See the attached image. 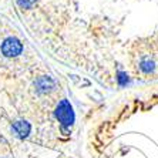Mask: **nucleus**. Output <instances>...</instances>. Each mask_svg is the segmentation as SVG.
I'll list each match as a JSON object with an SVG mask.
<instances>
[{"label": "nucleus", "instance_id": "20e7f679", "mask_svg": "<svg viewBox=\"0 0 158 158\" xmlns=\"http://www.w3.org/2000/svg\"><path fill=\"white\" fill-rule=\"evenodd\" d=\"M37 87H39L40 91H47V90H52L54 87V81L50 77H41L37 81Z\"/></svg>", "mask_w": 158, "mask_h": 158}, {"label": "nucleus", "instance_id": "39448f33", "mask_svg": "<svg viewBox=\"0 0 158 158\" xmlns=\"http://www.w3.org/2000/svg\"><path fill=\"white\" fill-rule=\"evenodd\" d=\"M16 2H17V4L23 9H29L36 3V0H16Z\"/></svg>", "mask_w": 158, "mask_h": 158}, {"label": "nucleus", "instance_id": "f03ea898", "mask_svg": "<svg viewBox=\"0 0 158 158\" xmlns=\"http://www.w3.org/2000/svg\"><path fill=\"white\" fill-rule=\"evenodd\" d=\"M22 50H23L22 43L17 39H13V37L6 39L3 41V44H2V53L6 57H16V56H19L22 53Z\"/></svg>", "mask_w": 158, "mask_h": 158}, {"label": "nucleus", "instance_id": "7ed1b4c3", "mask_svg": "<svg viewBox=\"0 0 158 158\" xmlns=\"http://www.w3.org/2000/svg\"><path fill=\"white\" fill-rule=\"evenodd\" d=\"M11 130H13V132H15L19 138H26V137L30 134V130H31V127H30V124L27 121H23V120H20V121H16L15 124H13Z\"/></svg>", "mask_w": 158, "mask_h": 158}, {"label": "nucleus", "instance_id": "f257e3e1", "mask_svg": "<svg viewBox=\"0 0 158 158\" xmlns=\"http://www.w3.org/2000/svg\"><path fill=\"white\" fill-rule=\"evenodd\" d=\"M56 117L61 123L63 127H71L74 123V111L71 104L67 100H61L56 108Z\"/></svg>", "mask_w": 158, "mask_h": 158}, {"label": "nucleus", "instance_id": "423d86ee", "mask_svg": "<svg viewBox=\"0 0 158 158\" xmlns=\"http://www.w3.org/2000/svg\"><path fill=\"white\" fill-rule=\"evenodd\" d=\"M118 81H120V84H121V85L125 84V81H127V77H125L124 73H120V74H118Z\"/></svg>", "mask_w": 158, "mask_h": 158}]
</instances>
